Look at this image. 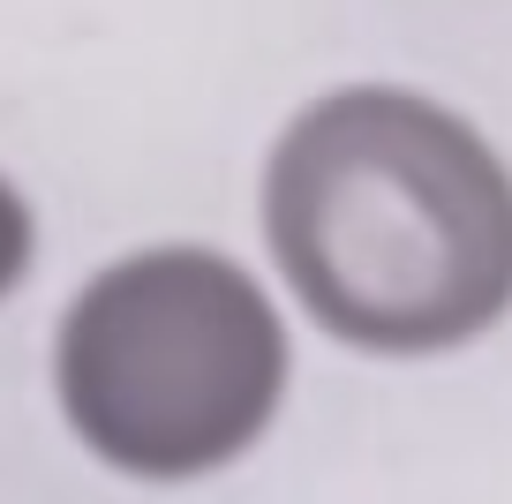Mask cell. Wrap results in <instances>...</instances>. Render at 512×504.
I'll return each instance as SVG.
<instances>
[{"label":"cell","mask_w":512,"mask_h":504,"mask_svg":"<svg viewBox=\"0 0 512 504\" xmlns=\"http://www.w3.org/2000/svg\"><path fill=\"white\" fill-rule=\"evenodd\" d=\"M264 241L294 301L369 354L467 347L512 309V174L422 91L309 98L264 158Z\"/></svg>","instance_id":"6da1fadb"},{"label":"cell","mask_w":512,"mask_h":504,"mask_svg":"<svg viewBox=\"0 0 512 504\" xmlns=\"http://www.w3.org/2000/svg\"><path fill=\"white\" fill-rule=\"evenodd\" d=\"M53 392L83 452L181 482L241 459L287 392V324L219 249H136L106 264L53 331Z\"/></svg>","instance_id":"7a4b0ae2"},{"label":"cell","mask_w":512,"mask_h":504,"mask_svg":"<svg viewBox=\"0 0 512 504\" xmlns=\"http://www.w3.org/2000/svg\"><path fill=\"white\" fill-rule=\"evenodd\" d=\"M31 249H38V226H31V204L8 174H0V294H16V279L31 271Z\"/></svg>","instance_id":"3957f363"}]
</instances>
